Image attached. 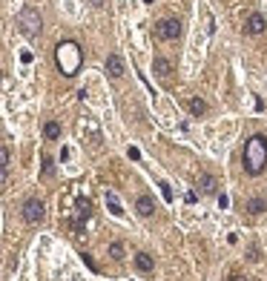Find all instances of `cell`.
Returning a JSON list of instances; mask_svg holds the SVG:
<instances>
[{"label":"cell","mask_w":267,"mask_h":281,"mask_svg":"<svg viewBox=\"0 0 267 281\" xmlns=\"http://www.w3.org/2000/svg\"><path fill=\"white\" fill-rule=\"evenodd\" d=\"M227 204H230V198H227V195H218V207H221V210L227 207Z\"/></svg>","instance_id":"22"},{"label":"cell","mask_w":267,"mask_h":281,"mask_svg":"<svg viewBox=\"0 0 267 281\" xmlns=\"http://www.w3.org/2000/svg\"><path fill=\"white\" fill-rule=\"evenodd\" d=\"M43 138L46 140H58V138H61V123H58V121H46L43 123Z\"/></svg>","instance_id":"11"},{"label":"cell","mask_w":267,"mask_h":281,"mask_svg":"<svg viewBox=\"0 0 267 281\" xmlns=\"http://www.w3.org/2000/svg\"><path fill=\"white\" fill-rule=\"evenodd\" d=\"M43 172H46V175L52 172V161H49V158H43Z\"/></svg>","instance_id":"23"},{"label":"cell","mask_w":267,"mask_h":281,"mask_svg":"<svg viewBox=\"0 0 267 281\" xmlns=\"http://www.w3.org/2000/svg\"><path fill=\"white\" fill-rule=\"evenodd\" d=\"M55 63H58V69H61L66 78H72V75L80 69V63H83L80 46L75 43V40H63V43H58V49H55Z\"/></svg>","instance_id":"2"},{"label":"cell","mask_w":267,"mask_h":281,"mask_svg":"<svg viewBox=\"0 0 267 281\" xmlns=\"http://www.w3.org/2000/svg\"><path fill=\"white\" fill-rule=\"evenodd\" d=\"M107 75L112 80H118L121 78V75H124V58H121V55H107Z\"/></svg>","instance_id":"7"},{"label":"cell","mask_w":267,"mask_h":281,"mask_svg":"<svg viewBox=\"0 0 267 281\" xmlns=\"http://www.w3.org/2000/svg\"><path fill=\"white\" fill-rule=\"evenodd\" d=\"M169 72H172V63L167 61V58H155V61H152V75H155V78H161V80H167L169 78Z\"/></svg>","instance_id":"8"},{"label":"cell","mask_w":267,"mask_h":281,"mask_svg":"<svg viewBox=\"0 0 267 281\" xmlns=\"http://www.w3.org/2000/svg\"><path fill=\"white\" fill-rule=\"evenodd\" d=\"M187 109L198 118V115H204V112H207V101H204V98H198V95H196V98H190V101H187Z\"/></svg>","instance_id":"12"},{"label":"cell","mask_w":267,"mask_h":281,"mask_svg":"<svg viewBox=\"0 0 267 281\" xmlns=\"http://www.w3.org/2000/svg\"><path fill=\"white\" fill-rule=\"evenodd\" d=\"M161 195H164V198H167V201H172V190H169V184H164V181H161Z\"/></svg>","instance_id":"18"},{"label":"cell","mask_w":267,"mask_h":281,"mask_svg":"<svg viewBox=\"0 0 267 281\" xmlns=\"http://www.w3.org/2000/svg\"><path fill=\"white\" fill-rule=\"evenodd\" d=\"M78 210H80V215H83V218L89 215V201H86V198H80V201H78Z\"/></svg>","instance_id":"19"},{"label":"cell","mask_w":267,"mask_h":281,"mask_svg":"<svg viewBox=\"0 0 267 281\" xmlns=\"http://www.w3.org/2000/svg\"><path fill=\"white\" fill-rule=\"evenodd\" d=\"M264 29H267V20L258 15V12H253L247 18V23H244V32L247 35H264Z\"/></svg>","instance_id":"6"},{"label":"cell","mask_w":267,"mask_h":281,"mask_svg":"<svg viewBox=\"0 0 267 281\" xmlns=\"http://www.w3.org/2000/svg\"><path fill=\"white\" fill-rule=\"evenodd\" d=\"M241 167L250 178H258L267 169V135L256 132L244 140V150H241Z\"/></svg>","instance_id":"1"},{"label":"cell","mask_w":267,"mask_h":281,"mask_svg":"<svg viewBox=\"0 0 267 281\" xmlns=\"http://www.w3.org/2000/svg\"><path fill=\"white\" fill-rule=\"evenodd\" d=\"M43 201H37V198H26L23 201V218L29 224H37V221H43Z\"/></svg>","instance_id":"5"},{"label":"cell","mask_w":267,"mask_h":281,"mask_svg":"<svg viewBox=\"0 0 267 281\" xmlns=\"http://www.w3.org/2000/svg\"><path fill=\"white\" fill-rule=\"evenodd\" d=\"M109 258H115V261H121V258H124V244H118V241H112V244H109Z\"/></svg>","instance_id":"16"},{"label":"cell","mask_w":267,"mask_h":281,"mask_svg":"<svg viewBox=\"0 0 267 281\" xmlns=\"http://www.w3.org/2000/svg\"><path fill=\"white\" fill-rule=\"evenodd\" d=\"M181 32H184V23L178 18H164L155 23V37H161V40H178Z\"/></svg>","instance_id":"4"},{"label":"cell","mask_w":267,"mask_h":281,"mask_svg":"<svg viewBox=\"0 0 267 281\" xmlns=\"http://www.w3.org/2000/svg\"><path fill=\"white\" fill-rule=\"evenodd\" d=\"M107 204H109V212H112L115 218H121V215H124V210H121V204H118V198H115L112 193H107Z\"/></svg>","instance_id":"15"},{"label":"cell","mask_w":267,"mask_h":281,"mask_svg":"<svg viewBox=\"0 0 267 281\" xmlns=\"http://www.w3.org/2000/svg\"><path fill=\"white\" fill-rule=\"evenodd\" d=\"M92 6H95V9H101V6H104V0H92Z\"/></svg>","instance_id":"25"},{"label":"cell","mask_w":267,"mask_h":281,"mask_svg":"<svg viewBox=\"0 0 267 281\" xmlns=\"http://www.w3.org/2000/svg\"><path fill=\"white\" fill-rule=\"evenodd\" d=\"M18 26H20V32H23L26 37H37V35H40V29H43L40 12H37L35 6H26V9H20V15H18Z\"/></svg>","instance_id":"3"},{"label":"cell","mask_w":267,"mask_h":281,"mask_svg":"<svg viewBox=\"0 0 267 281\" xmlns=\"http://www.w3.org/2000/svg\"><path fill=\"white\" fill-rule=\"evenodd\" d=\"M135 267H138L141 272H152V267H155V264H152V255L150 253H138L135 255Z\"/></svg>","instance_id":"13"},{"label":"cell","mask_w":267,"mask_h":281,"mask_svg":"<svg viewBox=\"0 0 267 281\" xmlns=\"http://www.w3.org/2000/svg\"><path fill=\"white\" fill-rule=\"evenodd\" d=\"M198 186H201V193L204 195H213L215 190H218V181H215L210 172H201V175H198Z\"/></svg>","instance_id":"10"},{"label":"cell","mask_w":267,"mask_h":281,"mask_svg":"<svg viewBox=\"0 0 267 281\" xmlns=\"http://www.w3.org/2000/svg\"><path fill=\"white\" fill-rule=\"evenodd\" d=\"M0 169H9V150L0 147Z\"/></svg>","instance_id":"17"},{"label":"cell","mask_w":267,"mask_h":281,"mask_svg":"<svg viewBox=\"0 0 267 281\" xmlns=\"http://www.w3.org/2000/svg\"><path fill=\"white\" fill-rule=\"evenodd\" d=\"M227 281H250V278H244V275H230Z\"/></svg>","instance_id":"24"},{"label":"cell","mask_w":267,"mask_h":281,"mask_svg":"<svg viewBox=\"0 0 267 281\" xmlns=\"http://www.w3.org/2000/svg\"><path fill=\"white\" fill-rule=\"evenodd\" d=\"M247 212H250V215H261V212H267V201H264V198H250V201H247Z\"/></svg>","instance_id":"14"},{"label":"cell","mask_w":267,"mask_h":281,"mask_svg":"<svg viewBox=\"0 0 267 281\" xmlns=\"http://www.w3.org/2000/svg\"><path fill=\"white\" fill-rule=\"evenodd\" d=\"M6 178H9V169H0V190L6 186Z\"/></svg>","instance_id":"21"},{"label":"cell","mask_w":267,"mask_h":281,"mask_svg":"<svg viewBox=\"0 0 267 281\" xmlns=\"http://www.w3.org/2000/svg\"><path fill=\"white\" fill-rule=\"evenodd\" d=\"M135 210H138V215H141V218H150L152 212H155V204H152L150 195H141V198L135 201Z\"/></svg>","instance_id":"9"},{"label":"cell","mask_w":267,"mask_h":281,"mask_svg":"<svg viewBox=\"0 0 267 281\" xmlns=\"http://www.w3.org/2000/svg\"><path fill=\"white\" fill-rule=\"evenodd\" d=\"M126 155H129V158H132V161H138V158H141V152L135 150V147H129V150H126Z\"/></svg>","instance_id":"20"}]
</instances>
